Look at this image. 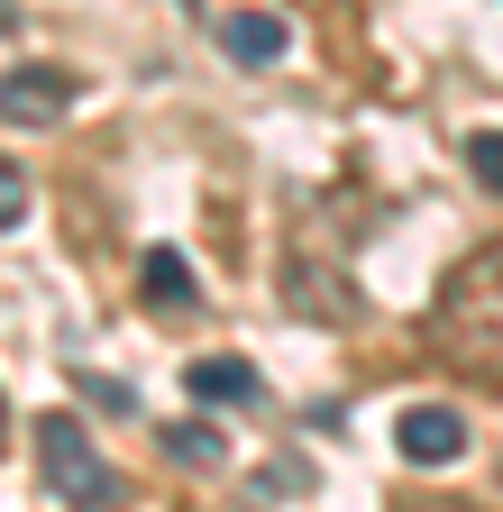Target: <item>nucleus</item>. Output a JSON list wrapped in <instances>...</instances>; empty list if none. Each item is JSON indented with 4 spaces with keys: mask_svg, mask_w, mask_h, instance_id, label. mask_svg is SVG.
Wrapping results in <instances>:
<instances>
[{
    "mask_svg": "<svg viewBox=\"0 0 503 512\" xmlns=\"http://www.w3.org/2000/svg\"><path fill=\"white\" fill-rule=\"evenodd\" d=\"M430 339L467 384H503V238L467 247L449 284H439V311H430Z\"/></svg>",
    "mask_w": 503,
    "mask_h": 512,
    "instance_id": "f257e3e1",
    "label": "nucleus"
},
{
    "mask_svg": "<svg viewBox=\"0 0 503 512\" xmlns=\"http://www.w3.org/2000/svg\"><path fill=\"white\" fill-rule=\"evenodd\" d=\"M37 476L65 494V503H83V512L119 503V476H110V458L92 448V430H83L74 412H46V421H37Z\"/></svg>",
    "mask_w": 503,
    "mask_h": 512,
    "instance_id": "f03ea898",
    "label": "nucleus"
},
{
    "mask_svg": "<svg viewBox=\"0 0 503 512\" xmlns=\"http://www.w3.org/2000/svg\"><path fill=\"white\" fill-rule=\"evenodd\" d=\"M284 311L293 320H321V330H348L357 320V293H348V275L330 266V256H284Z\"/></svg>",
    "mask_w": 503,
    "mask_h": 512,
    "instance_id": "7ed1b4c3",
    "label": "nucleus"
},
{
    "mask_svg": "<svg viewBox=\"0 0 503 512\" xmlns=\"http://www.w3.org/2000/svg\"><path fill=\"white\" fill-rule=\"evenodd\" d=\"M65 110H74L65 64H10V74H0V128H55Z\"/></svg>",
    "mask_w": 503,
    "mask_h": 512,
    "instance_id": "20e7f679",
    "label": "nucleus"
},
{
    "mask_svg": "<svg viewBox=\"0 0 503 512\" xmlns=\"http://www.w3.org/2000/svg\"><path fill=\"white\" fill-rule=\"evenodd\" d=\"M394 448L412 467H458L467 458V412H449V403H412L403 421H394Z\"/></svg>",
    "mask_w": 503,
    "mask_h": 512,
    "instance_id": "39448f33",
    "label": "nucleus"
},
{
    "mask_svg": "<svg viewBox=\"0 0 503 512\" xmlns=\"http://www.w3.org/2000/svg\"><path fill=\"white\" fill-rule=\"evenodd\" d=\"M138 293H147V311L156 320H193V266H183V247H147V266H138Z\"/></svg>",
    "mask_w": 503,
    "mask_h": 512,
    "instance_id": "423d86ee",
    "label": "nucleus"
},
{
    "mask_svg": "<svg viewBox=\"0 0 503 512\" xmlns=\"http://www.w3.org/2000/svg\"><path fill=\"white\" fill-rule=\"evenodd\" d=\"M183 384H193V403H220V412H238V403L266 394L247 357H193V366H183Z\"/></svg>",
    "mask_w": 503,
    "mask_h": 512,
    "instance_id": "0eeeda50",
    "label": "nucleus"
},
{
    "mask_svg": "<svg viewBox=\"0 0 503 512\" xmlns=\"http://www.w3.org/2000/svg\"><path fill=\"white\" fill-rule=\"evenodd\" d=\"M220 46H229L238 64H275V55H284V19H266V10H229V19H220Z\"/></svg>",
    "mask_w": 503,
    "mask_h": 512,
    "instance_id": "6e6552de",
    "label": "nucleus"
},
{
    "mask_svg": "<svg viewBox=\"0 0 503 512\" xmlns=\"http://www.w3.org/2000/svg\"><path fill=\"white\" fill-rule=\"evenodd\" d=\"M156 439H165V458H174V467H220V458H229V439H220L211 421H165Z\"/></svg>",
    "mask_w": 503,
    "mask_h": 512,
    "instance_id": "1a4fd4ad",
    "label": "nucleus"
},
{
    "mask_svg": "<svg viewBox=\"0 0 503 512\" xmlns=\"http://www.w3.org/2000/svg\"><path fill=\"white\" fill-rule=\"evenodd\" d=\"M311 485H321V476H311V458H293V448L257 467V494H266V503H302Z\"/></svg>",
    "mask_w": 503,
    "mask_h": 512,
    "instance_id": "9d476101",
    "label": "nucleus"
},
{
    "mask_svg": "<svg viewBox=\"0 0 503 512\" xmlns=\"http://www.w3.org/2000/svg\"><path fill=\"white\" fill-rule=\"evenodd\" d=\"M467 174L503 202V128H476V138H467Z\"/></svg>",
    "mask_w": 503,
    "mask_h": 512,
    "instance_id": "9b49d317",
    "label": "nucleus"
},
{
    "mask_svg": "<svg viewBox=\"0 0 503 512\" xmlns=\"http://www.w3.org/2000/svg\"><path fill=\"white\" fill-rule=\"evenodd\" d=\"M28 202H37L28 165H19V156H0V229H19V220H28Z\"/></svg>",
    "mask_w": 503,
    "mask_h": 512,
    "instance_id": "f8f14e48",
    "label": "nucleus"
},
{
    "mask_svg": "<svg viewBox=\"0 0 503 512\" xmlns=\"http://www.w3.org/2000/svg\"><path fill=\"white\" fill-rule=\"evenodd\" d=\"M83 394H92L101 412H129V403H138V394H129V384H110V375H83Z\"/></svg>",
    "mask_w": 503,
    "mask_h": 512,
    "instance_id": "ddd939ff",
    "label": "nucleus"
},
{
    "mask_svg": "<svg viewBox=\"0 0 503 512\" xmlns=\"http://www.w3.org/2000/svg\"><path fill=\"white\" fill-rule=\"evenodd\" d=\"M0 448H10V403H0Z\"/></svg>",
    "mask_w": 503,
    "mask_h": 512,
    "instance_id": "4468645a",
    "label": "nucleus"
},
{
    "mask_svg": "<svg viewBox=\"0 0 503 512\" xmlns=\"http://www.w3.org/2000/svg\"><path fill=\"white\" fill-rule=\"evenodd\" d=\"M10 19H19V10H10V0H0V28H10Z\"/></svg>",
    "mask_w": 503,
    "mask_h": 512,
    "instance_id": "2eb2a0df",
    "label": "nucleus"
}]
</instances>
